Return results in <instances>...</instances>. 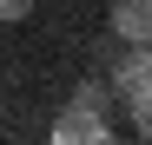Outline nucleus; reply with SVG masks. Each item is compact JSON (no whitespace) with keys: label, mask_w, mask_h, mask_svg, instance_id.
Returning a JSON list of instances; mask_svg holds the SVG:
<instances>
[{"label":"nucleus","mask_w":152,"mask_h":145,"mask_svg":"<svg viewBox=\"0 0 152 145\" xmlns=\"http://www.w3.org/2000/svg\"><path fill=\"white\" fill-rule=\"evenodd\" d=\"M132 132H139V138L152 145V112H132Z\"/></svg>","instance_id":"6"},{"label":"nucleus","mask_w":152,"mask_h":145,"mask_svg":"<svg viewBox=\"0 0 152 145\" xmlns=\"http://www.w3.org/2000/svg\"><path fill=\"white\" fill-rule=\"evenodd\" d=\"M106 99H113L106 79H80V86H73V106H99V112H106Z\"/></svg>","instance_id":"4"},{"label":"nucleus","mask_w":152,"mask_h":145,"mask_svg":"<svg viewBox=\"0 0 152 145\" xmlns=\"http://www.w3.org/2000/svg\"><path fill=\"white\" fill-rule=\"evenodd\" d=\"M33 13V0H0V20H7V27H13V20H27Z\"/></svg>","instance_id":"5"},{"label":"nucleus","mask_w":152,"mask_h":145,"mask_svg":"<svg viewBox=\"0 0 152 145\" xmlns=\"http://www.w3.org/2000/svg\"><path fill=\"white\" fill-rule=\"evenodd\" d=\"M46 138H53V145H106L113 125H106V112H99V106H66L53 125H46Z\"/></svg>","instance_id":"2"},{"label":"nucleus","mask_w":152,"mask_h":145,"mask_svg":"<svg viewBox=\"0 0 152 145\" xmlns=\"http://www.w3.org/2000/svg\"><path fill=\"white\" fill-rule=\"evenodd\" d=\"M106 86L126 99V112H152V46H119Z\"/></svg>","instance_id":"1"},{"label":"nucleus","mask_w":152,"mask_h":145,"mask_svg":"<svg viewBox=\"0 0 152 145\" xmlns=\"http://www.w3.org/2000/svg\"><path fill=\"white\" fill-rule=\"evenodd\" d=\"M106 27L119 46H152V0H113Z\"/></svg>","instance_id":"3"}]
</instances>
